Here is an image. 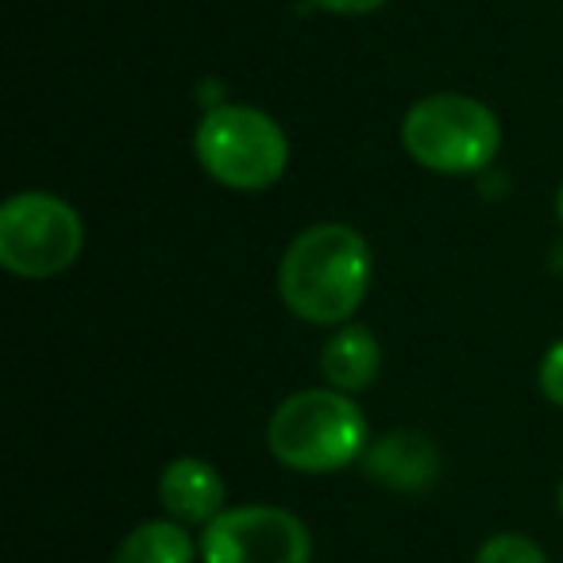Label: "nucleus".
Listing matches in <instances>:
<instances>
[{
	"instance_id": "423d86ee",
	"label": "nucleus",
	"mask_w": 563,
	"mask_h": 563,
	"mask_svg": "<svg viewBox=\"0 0 563 563\" xmlns=\"http://www.w3.org/2000/svg\"><path fill=\"white\" fill-rule=\"evenodd\" d=\"M201 563H313V537L298 514L235 506L201 529Z\"/></svg>"
},
{
	"instance_id": "f8f14e48",
	"label": "nucleus",
	"mask_w": 563,
	"mask_h": 563,
	"mask_svg": "<svg viewBox=\"0 0 563 563\" xmlns=\"http://www.w3.org/2000/svg\"><path fill=\"white\" fill-rule=\"evenodd\" d=\"M537 378H540V394H544L555 409H563V340H555L544 352Z\"/></svg>"
},
{
	"instance_id": "ddd939ff",
	"label": "nucleus",
	"mask_w": 563,
	"mask_h": 563,
	"mask_svg": "<svg viewBox=\"0 0 563 563\" xmlns=\"http://www.w3.org/2000/svg\"><path fill=\"white\" fill-rule=\"evenodd\" d=\"M309 4L332 12V16H371V12L386 9V0H309Z\"/></svg>"
},
{
	"instance_id": "2eb2a0df",
	"label": "nucleus",
	"mask_w": 563,
	"mask_h": 563,
	"mask_svg": "<svg viewBox=\"0 0 563 563\" xmlns=\"http://www.w3.org/2000/svg\"><path fill=\"white\" fill-rule=\"evenodd\" d=\"M555 506H560V514H563V478H560V486H555Z\"/></svg>"
},
{
	"instance_id": "7ed1b4c3",
	"label": "nucleus",
	"mask_w": 563,
	"mask_h": 563,
	"mask_svg": "<svg viewBox=\"0 0 563 563\" xmlns=\"http://www.w3.org/2000/svg\"><path fill=\"white\" fill-rule=\"evenodd\" d=\"M201 170L235 194H263L278 186L290 166V140L278 120L251 104H217L194 132Z\"/></svg>"
},
{
	"instance_id": "9d476101",
	"label": "nucleus",
	"mask_w": 563,
	"mask_h": 563,
	"mask_svg": "<svg viewBox=\"0 0 563 563\" xmlns=\"http://www.w3.org/2000/svg\"><path fill=\"white\" fill-rule=\"evenodd\" d=\"M201 548L178 521H143L117 544L112 563H194Z\"/></svg>"
},
{
	"instance_id": "9b49d317",
	"label": "nucleus",
	"mask_w": 563,
	"mask_h": 563,
	"mask_svg": "<svg viewBox=\"0 0 563 563\" xmlns=\"http://www.w3.org/2000/svg\"><path fill=\"white\" fill-rule=\"evenodd\" d=\"M475 563H548V555L537 540L521 537V532H498V537L483 540Z\"/></svg>"
},
{
	"instance_id": "20e7f679",
	"label": "nucleus",
	"mask_w": 563,
	"mask_h": 563,
	"mask_svg": "<svg viewBox=\"0 0 563 563\" xmlns=\"http://www.w3.org/2000/svg\"><path fill=\"white\" fill-rule=\"evenodd\" d=\"M401 147L417 166L444 178L478 174L498 158L501 124L490 104L467 93H432L409 104L401 120Z\"/></svg>"
},
{
	"instance_id": "0eeeda50",
	"label": "nucleus",
	"mask_w": 563,
	"mask_h": 563,
	"mask_svg": "<svg viewBox=\"0 0 563 563\" xmlns=\"http://www.w3.org/2000/svg\"><path fill=\"white\" fill-rule=\"evenodd\" d=\"M363 471L375 483H383L386 490L398 494H417L437 478L440 471V452L424 432L417 429H394L386 437L371 440L363 452Z\"/></svg>"
},
{
	"instance_id": "f03ea898",
	"label": "nucleus",
	"mask_w": 563,
	"mask_h": 563,
	"mask_svg": "<svg viewBox=\"0 0 563 563\" xmlns=\"http://www.w3.org/2000/svg\"><path fill=\"white\" fill-rule=\"evenodd\" d=\"M371 444L367 417L352 394L313 386L282 398L266 421V448L286 471L336 475L363 460Z\"/></svg>"
},
{
	"instance_id": "1a4fd4ad",
	"label": "nucleus",
	"mask_w": 563,
	"mask_h": 563,
	"mask_svg": "<svg viewBox=\"0 0 563 563\" xmlns=\"http://www.w3.org/2000/svg\"><path fill=\"white\" fill-rule=\"evenodd\" d=\"M383 371V347L375 332L363 324H340L321 347V375L324 386L344 394H363Z\"/></svg>"
},
{
	"instance_id": "39448f33",
	"label": "nucleus",
	"mask_w": 563,
	"mask_h": 563,
	"mask_svg": "<svg viewBox=\"0 0 563 563\" xmlns=\"http://www.w3.org/2000/svg\"><path fill=\"white\" fill-rule=\"evenodd\" d=\"M86 247V228L70 201L24 189L0 205V266L16 278L47 282L66 274Z\"/></svg>"
},
{
	"instance_id": "6e6552de",
	"label": "nucleus",
	"mask_w": 563,
	"mask_h": 563,
	"mask_svg": "<svg viewBox=\"0 0 563 563\" xmlns=\"http://www.w3.org/2000/svg\"><path fill=\"white\" fill-rule=\"evenodd\" d=\"M158 501L178 525H209L224 514V478L201 455H178L158 475Z\"/></svg>"
},
{
	"instance_id": "4468645a",
	"label": "nucleus",
	"mask_w": 563,
	"mask_h": 563,
	"mask_svg": "<svg viewBox=\"0 0 563 563\" xmlns=\"http://www.w3.org/2000/svg\"><path fill=\"white\" fill-rule=\"evenodd\" d=\"M555 217H560V224H563V186H560V194H555Z\"/></svg>"
},
{
	"instance_id": "f257e3e1",
	"label": "nucleus",
	"mask_w": 563,
	"mask_h": 563,
	"mask_svg": "<svg viewBox=\"0 0 563 563\" xmlns=\"http://www.w3.org/2000/svg\"><path fill=\"white\" fill-rule=\"evenodd\" d=\"M371 247L352 224L324 220L294 235L278 263V298L317 329L347 324L371 294Z\"/></svg>"
}]
</instances>
